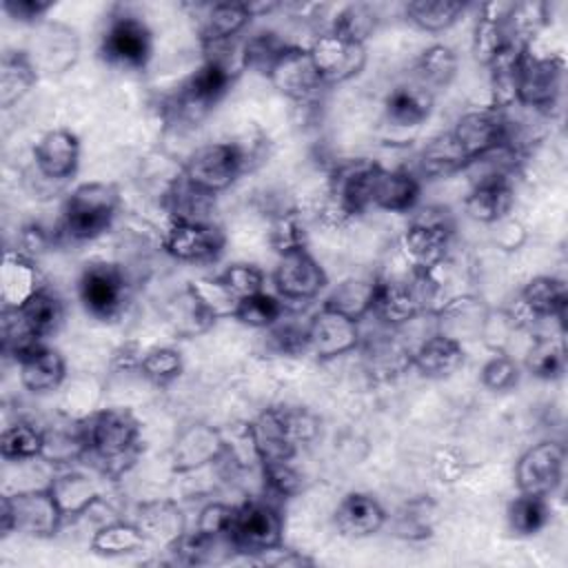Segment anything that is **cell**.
I'll list each match as a JSON object with an SVG mask.
<instances>
[{"instance_id": "obj_34", "label": "cell", "mask_w": 568, "mask_h": 568, "mask_svg": "<svg viewBox=\"0 0 568 568\" xmlns=\"http://www.w3.org/2000/svg\"><path fill=\"white\" fill-rule=\"evenodd\" d=\"M375 293H377V282L375 280H366V277H351L339 282L331 295L326 297L324 306L333 308L351 320H359L364 317L368 311H373V302H375Z\"/></svg>"}, {"instance_id": "obj_33", "label": "cell", "mask_w": 568, "mask_h": 568, "mask_svg": "<svg viewBox=\"0 0 568 568\" xmlns=\"http://www.w3.org/2000/svg\"><path fill=\"white\" fill-rule=\"evenodd\" d=\"M16 311H18V317H20L22 326H24L31 335H36V337H40V339H44V337H49L51 333H55L58 326H60V322H62V317H64L62 302H60L53 293H49L47 288H42V291H38L36 295H31V297H29L20 308H16Z\"/></svg>"}, {"instance_id": "obj_25", "label": "cell", "mask_w": 568, "mask_h": 568, "mask_svg": "<svg viewBox=\"0 0 568 568\" xmlns=\"http://www.w3.org/2000/svg\"><path fill=\"white\" fill-rule=\"evenodd\" d=\"M566 304H568L566 284L559 277H550V275L532 277L519 295V308L532 322L541 317H564Z\"/></svg>"}, {"instance_id": "obj_46", "label": "cell", "mask_w": 568, "mask_h": 568, "mask_svg": "<svg viewBox=\"0 0 568 568\" xmlns=\"http://www.w3.org/2000/svg\"><path fill=\"white\" fill-rule=\"evenodd\" d=\"M375 24L377 18L366 4H348L333 18L331 31L348 42L364 44L373 36Z\"/></svg>"}, {"instance_id": "obj_4", "label": "cell", "mask_w": 568, "mask_h": 568, "mask_svg": "<svg viewBox=\"0 0 568 568\" xmlns=\"http://www.w3.org/2000/svg\"><path fill=\"white\" fill-rule=\"evenodd\" d=\"M62 519L64 515L51 488L22 490L0 499V532L4 537L13 530L31 537H49Z\"/></svg>"}, {"instance_id": "obj_28", "label": "cell", "mask_w": 568, "mask_h": 568, "mask_svg": "<svg viewBox=\"0 0 568 568\" xmlns=\"http://www.w3.org/2000/svg\"><path fill=\"white\" fill-rule=\"evenodd\" d=\"M253 13L248 2H217L211 4L200 22V40L204 47L233 40L248 22Z\"/></svg>"}, {"instance_id": "obj_8", "label": "cell", "mask_w": 568, "mask_h": 568, "mask_svg": "<svg viewBox=\"0 0 568 568\" xmlns=\"http://www.w3.org/2000/svg\"><path fill=\"white\" fill-rule=\"evenodd\" d=\"M566 62L559 55L524 53L517 71V104L535 111H550L564 87Z\"/></svg>"}, {"instance_id": "obj_48", "label": "cell", "mask_w": 568, "mask_h": 568, "mask_svg": "<svg viewBox=\"0 0 568 568\" xmlns=\"http://www.w3.org/2000/svg\"><path fill=\"white\" fill-rule=\"evenodd\" d=\"M280 317H282V302L275 295L264 291L240 300L235 311V320L253 328H268L277 324Z\"/></svg>"}, {"instance_id": "obj_3", "label": "cell", "mask_w": 568, "mask_h": 568, "mask_svg": "<svg viewBox=\"0 0 568 568\" xmlns=\"http://www.w3.org/2000/svg\"><path fill=\"white\" fill-rule=\"evenodd\" d=\"M87 453L104 464V470L122 466L138 446L140 424L124 408H104L87 417L82 424Z\"/></svg>"}, {"instance_id": "obj_41", "label": "cell", "mask_w": 568, "mask_h": 568, "mask_svg": "<svg viewBox=\"0 0 568 568\" xmlns=\"http://www.w3.org/2000/svg\"><path fill=\"white\" fill-rule=\"evenodd\" d=\"M49 488L55 495L64 517L80 515L98 501V490L93 488V484L84 475H78V473L58 477Z\"/></svg>"}, {"instance_id": "obj_15", "label": "cell", "mask_w": 568, "mask_h": 568, "mask_svg": "<svg viewBox=\"0 0 568 568\" xmlns=\"http://www.w3.org/2000/svg\"><path fill=\"white\" fill-rule=\"evenodd\" d=\"M273 282L282 300L306 302L317 297L326 286V273L306 248H300L280 255Z\"/></svg>"}, {"instance_id": "obj_16", "label": "cell", "mask_w": 568, "mask_h": 568, "mask_svg": "<svg viewBox=\"0 0 568 568\" xmlns=\"http://www.w3.org/2000/svg\"><path fill=\"white\" fill-rule=\"evenodd\" d=\"M162 244L164 251L180 262H211L222 253L224 235L211 222L173 220Z\"/></svg>"}, {"instance_id": "obj_7", "label": "cell", "mask_w": 568, "mask_h": 568, "mask_svg": "<svg viewBox=\"0 0 568 568\" xmlns=\"http://www.w3.org/2000/svg\"><path fill=\"white\" fill-rule=\"evenodd\" d=\"M459 149L464 151L468 164L484 160L486 155L508 149L510 138V118L504 109L486 106L479 111H468L462 115L450 131Z\"/></svg>"}, {"instance_id": "obj_17", "label": "cell", "mask_w": 568, "mask_h": 568, "mask_svg": "<svg viewBox=\"0 0 568 568\" xmlns=\"http://www.w3.org/2000/svg\"><path fill=\"white\" fill-rule=\"evenodd\" d=\"M308 351H313L320 359H333L344 353H351L359 342L357 322L322 306L306 326Z\"/></svg>"}, {"instance_id": "obj_27", "label": "cell", "mask_w": 568, "mask_h": 568, "mask_svg": "<svg viewBox=\"0 0 568 568\" xmlns=\"http://www.w3.org/2000/svg\"><path fill=\"white\" fill-rule=\"evenodd\" d=\"M419 197V182L406 171H386L379 166L373 191H371V206L402 213L415 206Z\"/></svg>"}, {"instance_id": "obj_20", "label": "cell", "mask_w": 568, "mask_h": 568, "mask_svg": "<svg viewBox=\"0 0 568 568\" xmlns=\"http://www.w3.org/2000/svg\"><path fill=\"white\" fill-rule=\"evenodd\" d=\"M515 204V191L506 173L484 175L468 193L464 206L466 213L484 224L501 222Z\"/></svg>"}, {"instance_id": "obj_2", "label": "cell", "mask_w": 568, "mask_h": 568, "mask_svg": "<svg viewBox=\"0 0 568 568\" xmlns=\"http://www.w3.org/2000/svg\"><path fill=\"white\" fill-rule=\"evenodd\" d=\"M118 189L106 182H84L71 191L62 211V231L78 242L95 240L115 217Z\"/></svg>"}, {"instance_id": "obj_13", "label": "cell", "mask_w": 568, "mask_h": 568, "mask_svg": "<svg viewBox=\"0 0 568 568\" xmlns=\"http://www.w3.org/2000/svg\"><path fill=\"white\" fill-rule=\"evenodd\" d=\"M235 73L215 60H204L197 71L184 82L175 98L178 115L200 120L231 87Z\"/></svg>"}, {"instance_id": "obj_45", "label": "cell", "mask_w": 568, "mask_h": 568, "mask_svg": "<svg viewBox=\"0 0 568 568\" xmlns=\"http://www.w3.org/2000/svg\"><path fill=\"white\" fill-rule=\"evenodd\" d=\"M42 450H44V433H40L36 426L24 422L9 426L0 437V455L11 462L33 459L42 455Z\"/></svg>"}, {"instance_id": "obj_58", "label": "cell", "mask_w": 568, "mask_h": 568, "mask_svg": "<svg viewBox=\"0 0 568 568\" xmlns=\"http://www.w3.org/2000/svg\"><path fill=\"white\" fill-rule=\"evenodd\" d=\"M271 344L282 355H300L308 351V335H306V328L295 324H277V326L273 324Z\"/></svg>"}, {"instance_id": "obj_52", "label": "cell", "mask_w": 568, "mask_h": 568, "mask_svg": "<svg viewBox=\"0 0 568 568\" xmlns=\"http://www.w3.org/2000/svg\"><path fill=\"white\" fill-rule=\"evenodd\" d=\"M217 280L237 297L244 300L264 291V273L255 264H233L217 275Z\"/></svg>"}, {"instance_id": "obj_29", "label": "cell", "mask_w": 568, "mask_h": 568, "mask_svg": "<svg viewBox=\"0 0 568 568\" xmlns=\"http://www.w3.org/2000/svg\"><path fill=\"white\" fill-rule=\"evenodd\" d=\"M222 448H224V442L213 428L204 424H193L175 439L173 466L178 470H191L195 466H202L215 459Z\"/></svg>"}, {"instance_id": "obj_5", "label": "cell", "mask_w": 568, "mask_h": 568, "mask_svg": "<svg viewBox=\"0 0 568 568\" xmlns=\"http://www.w3.org/2000/svg\"><path fill=\"white\" fill-rule=\"evenodd\" d=\"M246 153L233 142H211L191 153L182 178L195 189L215 195L229 189L246 166Z\"/></svg>"}, {"instance_id": "obj_35", "label": "cell", "mask_w": 568, "mask_h": 568, "mask_svg": "<svg viewBox=\"0 0 568 568\" xmlns=\"http://www.w3.org/2000/svg\"><path fill=\"white\" fill-rule=\"evenodd\" d=\"M466 4L457 0H415L406 4V18L422 31H444L464 13Z\"/></svg>"}, {"instance_id": "obj_55", "label": "cell", "mask_w": 568, "mask_h": 568, "mask_svg": "<svg viewBox=\"0 0 568 568\" xmlns=\"http://www.w3.org/2000/svg\"><path fill=\"white\" fill-rule=\"evenodd\" d=\"M262 475L266 488L277 497H293L302 490V475L288 462H264Z\"/></svg>"}, {"instance_id": "obj_43", "label": "cell", "mask_w": 568, "mask_h": 568, "mask_svg": "<svg viewBox=\"0 0 568 568\" xmlns=\"http://www.w3.org/2000/svg\"><path fill=\"white\" fill-rule=\"evenodd\" d=\"M213 204V195L195 189L184 178H180L169 191V209L173 220L182 222H209L204 215Z\"/></svg>"}, {"instance_id": "obj_9", "label": "cell", "mask_w": 568, "mask_h": 568, "mask_svg": "<svg viewBox=\"0 0 568 568\" xmlns=\"http://www.w3.org/2000/svg\"><path fill=\"white\" fill-rule=\"evenodd\" d=\"M78 293L84 308L98 320L118 317L129 297V286L122 268L111 262H93L80 275Z\"/></svg>"}, {"instance_id": "obj_10", "label": "cell", "mask_w": 568, "mask_h": 568, "mask_svg": "<svg viewBox=\"0 0 568 568\" xmlns=\"http://www.w3.org/2000/svg\"><path fill=\"white\" fill-rule=\"evenodd\" d=\"M100 53L109 64L144 69L151 58V31L138 16H115L102 33Z\"/></svg>"}, {"instance_id": "obj_44", "label": "cell", "mask_w": 568, "mask_h": 568, "mask_svg": "<svg viewBox=\"0 0 568 568\" xmlns=\"http://www.w3.org/2000/svg\"><path fill=\"white\" fill-rule=\"evenodd\" d=\"M171 322H173L178 333H182V335H197V333L206 331L215 322V317L202 304V300L195 295V291L189 286L171 304Z\"/></svg>"}, {"instance_id": "obj_56", "label": "cell", "mask_w": 568, "mask_h": 568, "mask_svg": "<svg viewBox=\"0 0 568 568\" xmlns=\"http://www.w3.org/2000/svg\"><path fill=\"white\" fill-rule=\"evenodd\" d=\"M397 535L404 539H424L430 535V506L424 499L406 504L397 515Z\"/></svg>"}, {"instance_id": "obj_37", "label": "cell", "mask_w": 568, "mask_h": 568, "mask_svg": "<svg viewBox=\"0 0 568 568\" xmlns=\"http://www.w3.org/2000/svg\"><path fill=\"white\" fill-rule=\"evenodd\" d=\"M466 164H468V160L450 133L435 138L430 144L424 146V151L419 155L422 173L430 175V178L450 175L455 171H462Z\"/></svg>"}, {"instance_id": "obj_31", "label": "cell", "mask_w": 568, "mask_h": 568, "mask_svg": "<svg viewBox=\"0 0 568 568\" xmlns=\"http://www.w3.org/2000/svg\"><path fill=\"white\" fill-rule=\"evenodd\" d=\"M422 302L413 284L402 282H377L373 313L390 326H402L417 317Z\"/></svg>"}, {"instance_id": "obj_19", "label": "cell", "mask_w": 568, "mask_h": 568, "mask_svg": "<svg viewBox=\"0 0 568 568\" xmlns=\"http://www.w3.org/2000/svg\"><path fill=\"white\" fill-rule=\"evenodd\" d=\"M38 171L49 180H67L75 173L80 162L78 135L67 129L47 131L33 146Z\"/></svg>"}, {"instance_id": "obj_59", "label": "cell", "mask_w": 568, "mask_h": 568, "mask_svg": "<svg viewBox=\"0 0 568 568\" xmlns=\"http://www.w3.org/2000/svg\"><path fill=\"white\" fill-rule=\"evenodd\" d=\"M433 470L437 475L439 481H455L464 475L466 470V462L462 459V455H457L450 448H442L437 450V455L433 457Z\"/></svg>"}, {"instance_id": "obj_23", "label": "cell", "mask_w": 568, "mask_h": 568, "mask_svg": "<svg viewBox=\"0 0 568 568\" xmlns=\"http://www.w3.org/2000/svg\"><path fill=\"white\" fill-rule=\"evenodd\" d=\"M38 291H42V280L33 262L22 253H7L0 271V295L4 308H20Z\"/></svg>"}, {"instance_id": "obj_61", "label": "cell", "mask_w": 568, "mask_h": 568, "mask_svg": "<svg viewBox=\"0 0 568 568\" xmlns=\"http://www.w3.org/2000/svg\"><path fill=\"white\" fill-rule=\"evenodd\" d=\"M140 359H142V355H140V348H138L135 342H124V344L113 353V364H115L118 368H124V371H131V368L140 366Z\"/></svg>"}, {"instance_id": "obj_14", "label": "cell", "mask_w": 568, "mask_h": 568, "mask_svg": "<svg viewBox=\"0 0 568 568\" xmlns=\"http://www.w3.org/2000/svg\"><path fill=\"white\" fill-rule=\"evenodd\" d=\"M266 78L282 95L300 104H311L313 100H317L320 91L326 87L311 62L308 49L293 47V44L273 64Z\"/></svg>"}, {"instance_id": "obj_54", "label": "cell", "mask_w": 568, "mask_h": 568, "mask_svg": "<svg viewBox=\"0 0 568 568\" xmlns=\"http://www.w3.org/2000/svg\"><path fill=\"white\" fill-rule=\"evenodd\" d=\"M233 513H235V506H226V504H220V501H213V504L204 506L197 515L195 532H200L202 537H209V539L229 541Z\"/></svg>"}, {"instance_id": "obj_11", "label": "cell", "mask_w": 568, "mask_h": 568, "mask_svg": "<svg viewBox=\"0 0 568 568\" xmlns=\"http://www.w3.org/2000/svg\"><path fill=\"white\" fill-rule=\"evenodd\" d=\"M566 450L557 442H539L530 446L515 466V479L519 493L548 497L552 495L564 477Z\"/></svg>"}, {"instance_id": "obj_12", "label": "cell", "mask_w": 568, "mask_h": 568, "mask_svg": "<svg viewBox=\"0 0 568 568\" xmlns=\"http://www.w3.org/2000/svg\"><path fill=\"white\" fill-rule=\"evenodd\" d=\"M311 62L324 84H337L355 78L366 64L364 44L348 42L333 31L322 33L308 49Z\"/></svg>"}, {"instance_id": "obj_40", "label": "cell", "mask_w": 568, "mask_h": 568, "mask_svg": "<svg viewBox=\"0 0 568 568\" xmlns=\"http://www.w3.org/2000/svg\"><path fill=\"white\" fill-rule=\"evenodd\" d=\"M422 87H446L457 73V55L446 44H430L415 62Z\"/></svg>"}, {"instance_id": "obj_36", "label": "cell", "mask_w": 568, "mask_h": 568, "mask_svg": "<svg viewBox=\"0 0 568 568\" xmlns=\"http://www.w3.org/2000/svg\"><path fill=\"white\" fill-rule=\"evenodd\" d=\"M138 526L144 532V537L164 541L171 546L178 537H182V515L180 510L169 501H155L140 508Z\"/></svg>"}, {"instance_id": "obj_47", "label": "cell", "mask_w": 568, "mask_h": 568, "mask_svg": "<svg viewBox=\"0 0 568 568\" xmlns=\"http://www.w3.org/2000/svg\"><path fill=\"white\" fill-rule=\"evenodd\" d=\"M42 42H40V58L49 64V69L53 71H62L67 69L75 53H78V42L73 38V31L60 27V24H49L42 33Z\"/></svg>"}, {"instance_id": "obj_49", "label": "cell", "mask_w": 568, "mask_h": 568, "mask_svg": "<svg viewBox=\"0 0 568 568\" xmlns=\"http://www.w3.org/2000/svg\"><path fill=\"white\" fill-rule=\"evenodd\" d=\"M526 366L535 377L541 379H557L566 368V351L564 344L550 337L537 339L526 357Z\"/></svg>"}, {"instance_id": "obj_26", "label": "cell", "mask_w": 568, "mask_h": 568, "mask_svg": "<svg viewBox=\"0 0 568 568\" xmlns=\"http://www.w3.org/2000/svg\"><path fill=\"white\" fill-rule=\"evenodd\" d=\"M20 382L31 393H47L60 386L64 379V359L58 351L40 344L31 353L18 359Z\"/></svg>"}, {"instance_id": "obj_50", "label": "cell", "mask_w": 568, "mask_h": 568, "mask_svg": "<svg viewBox=\"0 0 568 568\" xmlns=\"http://www.w3.org/2000/svg\"><path fill=\"white\" fill-rule=\"evenodd\" d=\"M140 371L144 377H149L153 384H169L182 373V357L173 348H151L140 359Z\"/></svg>"}, {"instance_id": "obj_57", "label": "cell", "mask_w": 568, "mask_h": 568, "mask_svg": "<svg viewBox=\"0 0 568 568\" xmlns=\"http://www.w3.org/2000/svg\"><path fill=\"white\" fill-rule=\"evenodd\" d=\"M519 379L517 364L508 355H495L481 368V384L490 390H510Z\"/></svg>"}, {"instance_id": "obj_53", "label": "cell", "mask_w": 568, "mask_h": 568, "mask_svg": "<svg viewBox=\"0 0 568 568\" xmlns=\"http://www.w3.org/2000/svg\"><path fill=\"white\" fill-rule=\"evenodd\" d=\"M271 244L280 255L306 248V231L295 213H284L273 222Z\"/></svg>"}, {"instance_id": "obj_39", "label": "cell", "mask_w": 568, "mask_h": 568, "mask_svg": "<svg viewBox=\"0 0 568 568\" xmlns=\"http://www.w3.org/2000/svg\"><path fill=\"white\" fill-rule=\"evenodd\" d=\"M144 544L146 537L140 530V526L124 521H115L100 528L91 539V548L100 555H129L142 550Z\"/></svg>"}, {"instance_id": "obj_30", "label": "cell", "mask_w": 568, "mask_h": 568, "mask_svg": "<svg viewBox=\"0 0 568 568\" xmlns=\"http://www.w3.org/2000/svg\"><path fill=\"white\" fill-rule=\"evenodd\" d=\"M384 111L395 126H417L430 115L433 95L422 84H402L386 95Z\"/></svg>"}, {"instance_id": "obj_60", "label": "cell", "mask_w": 568, "mask_h": 568, "mask_svg": "<svg viewBox=\"0 0 568 568\" xmlns=\"http://www.w3.org/2000/svg\"><path fill=\"white\" fill-rule=\"evenodd\" d=\"M53 7L51 0H4L2 9L20 22H33Z\"/></svg>"}, {"instance_id": "obj_18", "label": "cell", "mask_w": 568, "mask_h": 568, "mask_svg": "<svg viewBox=\"0 0 568 568\" xmlns=\"http://www.w3.org/2000/svg\"><path fill=\"white\" fill-rule=\"evenodd\" d=\"M450 229L442 220H419L402 235V251L415 273L437 271L446 257Z\"/></svg>"}, {"instance_id": "obj_1", "label": "cell", "mask_w": 568, "mask_h": 568, "mask_svg": "<svg viewBox=\"0 0 568 568\" xmlns=\"http://www.w3.org/2000/svg\"><path fill=\"white\" fill-rule=\"evenodd\" d=\"M315 430V419L304 410L268 408L248 424V442L260 464L288 462L295 457L297 444L313 439Z\"/></svg>"}, {"instance_id": "obj_42", "label": "cell", "mask_w": 568, "mask_h": 568, "mask_svg": "<svg viewBox=\"0 0 568 568\" xmlns=\"http://www.w3.org/2000/svg\"><path fill=\"white\" fill-rule=\"evenodd\" d=\"M291 44H286L277 33L273 31H260L255 36H251L244 44H242V60H244V69H253L262 75H268V71L273 69V64L284 55V51Z\"/></svg>"}, {"instance_id": "obj_32", "label": "cell", "mask_w": 568, "mask_h": 568, "mask_svg": "<svg viewBox=\"0 0 568 568\" xmlns=\"http://www.w3.org/2000/svg\"><path fill=\"white\" fill-rule=\"evenodd\" d=\"M38 80L36 64L24 51H7L0 60V104L9 109L29 93Z\"/></svg>"}, {"instance_id": "obj_38", "label": "cell", "mask_w": 568, "mask_h": 568, "mask_svg": "<svg viewBox=\"0 0 568 568\" xmlns=\"http://www.w3.org/2000/svg\"><path fill=\"white\" fill-rule=\"evenodd\" d=\"M506 515H508V526L515 535L530 537L544 530L546 524L550 521V506L546 497L519 493V497L510 501Z\"/></svg>"}, {"instance_id": "obj_21", "label": "cell", "mask_w": 568, "mask_h": 568, "mask_svg": "<svg viewBox=\"0 0 568 568\" xmlns=\"http://www.w3.org/2000/svg\"><path fill=\"white\" fill-rule=\"evenodd\" d=\"M386 521L382 504L364 493L346 495L335 510V526L344 537L362 539L375 535Z\"/></svg>"}, {"instance_id": "obj_24", "label": "cell", "mask_w": 568, "mask_h": 568, "mask_svg": "<svg viewBox=\"0 0 568 568\" xmlns=\"http://www.w3.org/2000/svg\"><path fill=\"white\" fill-rule=\"evenodd\" d=\"M410 364L426 377H448L464 364L462 342L437 333L424 339L415 353H410Z\"/></svg>"}, {"instance_id": "obj_6", "label": "cell", "mask_w": 568, "mask_h": 568, "mask_svg": "<svg viewBox=\"0 0 568 568\" xmlns=\"http://www.w3.org/2000/svg\"><path fill=\"white\" fill-rule=\"evenodd\" d=\"M229 541L233 550L246 555H266L282 546V517L266 501H246L235 506Z\"/></svg>"}, {"instance_id": "obj_51", "label": "cell", "mask_w": 568, "mask_h": 568, "mask_svg": "<svg viewBox=\"0 0 568 568\" xmlns=\"http://www.w3.org/2000/svg\"><path fill=\"white\" fill-rule=\"evenodd\" d=\"M191 288L202 300V304L213 313V317H235L240 300L215 277L191 282Z\"/></svg>"}, {"instance_id": "obj_62", "label": "cell", "mask_w": 568, "mask_h": 568, "mask_svg": "<svg viewBox=\"0 0 568 568\" xmlns=\"http://www.w3.org/2000/svg\"><path fill=\"white\" fill-rule=\"evenodd\" d=\"M29 235H33V229H27V233H24V242H29V240H27ZM42 244H44V235H42V231L36 226V246H42ZM27 246H29V248H33V242H29Z\"/></svg>"}, {"instance_id": "obj_22", "label": "cell", "mask_w": 568, "mask_h": 568, "mask_svg": "<svg viewBox=\"0 0 568 568\" xmlns=\"http://www.w3.org/2000/svg\"><path fill=\"white\" fill-rule=\"evenodd\" d=\"M513 2H488L481 7V16L473 31V53L479 64H490L508 44L506 16Z\"/></svg>"}]
</instances>
